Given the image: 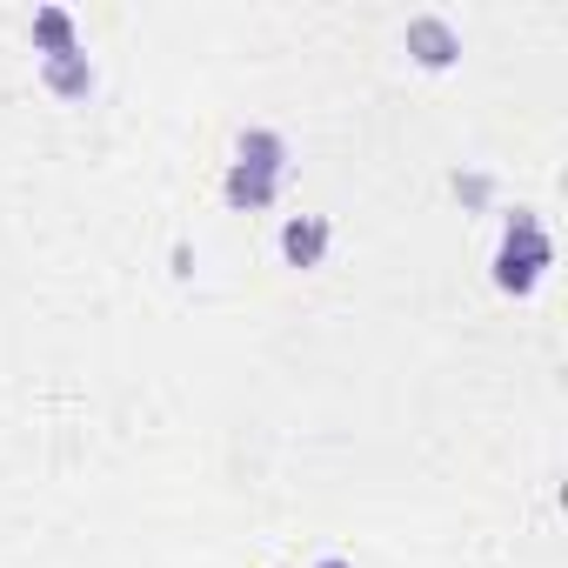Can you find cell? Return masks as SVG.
I'll use <instances>...</instances> for the list:
<instances>
[{
	"label": "cell",
	"mask_w": 568,
	"mask_h": 568,
	"mask_svg": "<svg viewBox=\"0 0 568 568\" xmlns=\"http://www.w3.org/2000/svg\"><path fill=\"white\" fill-rule=\"evenodd\" d=\"M548 261H555V247H548L541 221H535V214H515V221L501 227L495 288H501V295H535V281H541V267H548Z\"/></svg>",
	"instance_id": "cell-1"
},
{
	"label": "cell",
	"mask_w": 568,
	"mask_h": 568,
	"mask_svg": "<svg viewBox=\"0 0 568 568\" xmlns=\"http://www.w3.org/2000/svg\"><path fill=\"white\" fill-rule=\"evenodd\" d=\"M402 41H408L415 68H428V74H442V68H455V61H462V34H455L442 14H415Z\"/></svg>",
	"instance_id": "cell-2"
},
{
	"label": "cell",
	"mask_w": 568,
	"mask_h": 568,
	"mask_svg": "<svg viewBox=\"0 0 568 568\" xmlns=\"http://www.w3.org/2000/svg\"><path fill=\"white\" fill-rule=\"evenodd\" d=\"M328 241H335V227L322 214H295L288 227H281V261H288V267H322Z\"/></svg>",
	"instance_id": "cell-3"
},
{
	"label": "cell",
	"mask_w": 568,
	"mask_h": 568,
	"mask_svg": "<svg viewBox=\"0 0 568 568\" xmlns=\"http://www.w3.org/2000/svg\"><path fill=\"white\" fill-rule=\"evenodd\" d=\"M41 81H48V94H61V101H88V94H94V61H88L81 48L48 54V61H41Z\"/></svg>",
	"instance_id": "cell-4"
},
{
	"label": "cell",
	"mask_w": 568,
	"mask_h": 568,
	"mask_svg": "<svg viewBox=\"0 0 568 568\" xmlns=\"http://www.w3.org/2000/svg\"><path fill=\"white\" fill-rule=\"evenodd\" d=\"M234 168H254V174H288V141H281L274 128H247L241 148H234Z\"/></svg>",
	"instance_id": "cell-5"
},
{
	"label": "cell",
	"mask_w": 568,
	"mask_h": 568,
	"mask_svg": "<svg viewBox=\"0 0 568 568\" xmlns=\"http://www.w3.org/2000/svg\"><path fill=\"white\" fill-rule=\"evenodd\" d=\"M68 48H81L74 41V14L68 8H34V54L48 61V54H68Z\"/></svg>",
	"instance_id": "cell-6"
},
{
	"label": "cell",
	"mask_w": 568,
	"mask_h": 568,
	"mask_svg": "<svg viewBox=\"0 0 568 568\" xmlns=\"http://www.w3.org/2000/svg\"><path fill=\"white\" fill-rule=\"evenodd\" d=\"M281 194L274 174H254V168H227V207H267Z\"/></svg>",
	"instance_id": "cell-7"
},
{
	"label": "cell",
	"mask_w": 568,
	"mask_h": 568,
	"mask_svg": "<svg viewBox=\"0 0 568 568\" xmlns=\"http://www.w3.org/2000/svg\"><path fill=\"white\" fill-rule=\"evenodd\" d=\"M315 568H355V561H342V555H322V561H315Z\"/></svg>",
	"instance_id": "cell-8"
}]
</instances>
